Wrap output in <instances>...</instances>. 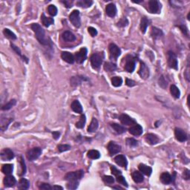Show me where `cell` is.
Masks as SVG:
<instances>
[{"mask_svg":"<svg viewBox=\"0 0 190 190\" xmlns=\"http://www.w3.org/2000/svg\"><path fill=\"white\" fill-rule=\"evenodd\" d=\"M30 28L35 34V37L38 42L42 45H51V42H48V40L45 37V32L43 28L37 23H33Z\"/></svg>","mask_w":190,"mask_h":190,"instance_id":"obj_1","label":"cell"},{"mask_svg":"<svg viewBox=\"0 0 190 190\" xmlns=\"http://www.w3.org/2000/svg\"><path fill=\"white\" fill-rule=\"evenodd\" d=\"M104 59L103 52L94 53L91 57V63L94 69H98L102 64Z\"/></svg>","mask_w":190,"mask_h":190,"instance_id":"obj_2","label":"cell"},{"mask_svg":"<svg viewBox=\"0 0 190 190\" xmlns=\"http://www.w3.org/2000/svg\"><path fill=\"white\" fill-rule=\"evenodd\" d=\"M126 59V63L124 66V69L126 71L129 72V73H132L135 69L136 66V60L131 55H128L125 58Z\"/></svg>","mask_w":190,"mask_h":190,"instance_id":"obj_3","label":"cell"},{"mask_svg":"<svg viewBox=\"0 0 190 190\" xmlns=\"http://www.w3.org/2000/svg\"><path fill=\"white\" fill-rule=\"evenodd\" d=\"M84 176V172L83 170H80L76 172H71L67 173L65 176V179L66 181H79L81 180Z\"/></svg>","mask_w":190,"mask_h":190,"instance_id":"obj_4","label":"cell"},{"mask_svg":"<svg viewBox=\"0 0 190 190\" xmlns=\"http://www.w3.org/2000/svg\"><path fill=\"white\" fill-rule=\"evenodd\" d=\"M167 62L169 66L171 69L177 70V69H178V67H177L178 66V62H177V57H176L175 54L171 51L167 52Z\"/></svg>","mask_w":190,"mask_h":190,"instance_id":"obj_5","label":"cell"},{"mask_svg":"<svg viewBox=\"0 0 190 190\" xmlns=\"http://www.w3.org/2000/svg\"><path fill=\"white\" fill-rule=\"evenodd\" d=\"M41 154L42 149L39 147H34L33 149L28 151L26 155H27L28 160H30V161H34V160H37V158L41 155Z\"/></svg>","mask_w":190,"mask_h":190,"instance_id":"obj_6","label":"cell"},{"mask_svg":"<svg viewBox=\"0 0 190 190\" xmlns=\"http://www.w3.org/2000/svg\"><path fill=\"white\" fill-rule=\"evenodd\" d=\"M69 19H70L71 23L74 27L80 28L81 25V21H80V11L77 10H74L71 12L69 15Z\"/></svg>","mask_w":190,"mask_h":190,"instance_id":"obj_7","label":"cell"},{"mask_svg":"<svg viewBox=\"0 0 190 190\" xmlns=\"http://www.w3.org/2000/svg\"><path fill=\"white\" fill-rule=\"evenodd\" d=\"M87 53H88V51H87L86 48H82L74 55V59L76 60V62L77 63H79V64L83 63V62H85V59H86Z\"/></svg>","mask_w":190,"mask_h":190,"instance_id":"obj_8","label":"cell"},{"mask_svg":"<svg viewBox=\"0 0 190 190\" xmlns=\"http://www.w3.org/2000/svg\"><path fill=\"white\" fill-rule=\"evenodd\" d=\"M109 52H110L111 59L117 60V58L121 54V50H120V48L117 45H115L114 43H111L109 46Z\"/></svg>","mask_w":190,"mask_h":190,"instance_id":"obj_9","label":"cell"},{"mask_svg":"<svg viewBox=\"0 0 190 190\" xmlns=\"http://www.w3.org/2000/svg\"><path fill=\"white\" fill-rule=\"evenodd\" d=\"M149 10L152 13H159L161 10V4L157 0H151L149 2Z\"/></svg>","mask_w":190,"mask_h":190,"instance_id":"obj_10","label":"cell"},{"mask_svg":"<svg viewBox=\"0 0 190 190\" xmlns=\"http://www.w3.org/2000/svg\"><path fill=\"white\" fill-rule=\"evenodd\" d=\"M107 149L109 150V154L111 155H116V154L119 153V152L121 151V146L118 144H117L115 142H113V141H111L109 142V143L108 144Z\"/></svg>","mask_w":190,"mask_h":190,"instance_id":"obj_11","label":"cell"},{"mask_svg":"<svg viewBox=\"0 0 190 190\" xmlns=\"http://www.w3.org/2000/svg\"><path fill=\"white\" fill-rule=\"evenodd\" d=\"M174 135L179 142H184L187 140V135L185 131L180 128H175L174 129Z\"/></svg>","mask_w":190,"mask_h":190,"instance_id":"obj_12","label":"cell"},{"mask_svg":"<svg viewBox=\"0 0 190 190\" xmlns=\"http://www.w3.org/2000/svg\"><path fill=\"white\" fill-rule=\"evenodd\" d=\"M138 73L141 78L144 80H146L149 77V70L144 62H141V67H140Z\"/></svg>","mask_w":190,"mask_h":190,"instance_id":"obj_13","label":"cell"},{"mask_svg":"<svg viewBox=\"0 0 190 190\" xmlns=\"http://www.w3.org/2000/svg\"><path fill=\"white\" fill-rule=\"evenodd\" d=\"M120 120L122 124L126 125V126H132V125L136 124L135 120L131 118L130 116L127 114H123L120 116Z\"/></svg>","mask_w":190,"mask_h":190,"instance_id":"obj_14","label":"cell"},{"mask_svg":"<svg viewBox=\"0 0 190 190\" xmlns=\"http://www.w3.org/2000/svg\"><path fill=\"white\" fill-rule=\"evenodd\" d=\"M14 158V154L10 149H5L1 152V158L3 161L11 160Z\"/></svg>","mask_w":190,"mask_h":190,"instance_id":"obj_15","label":"cell"},{"mask_svg":"<svg viewBox=\"0 0 190 190\" xmlns=\"http://www.w3.org/2000/svg\"><path fill=\"white\" fill-rule=\"evenodd\" d=\"M129 131L131 134L134 136H140L143 134V127L139 124H134V126H131V128L129 129Z\"/></svg>","mask_w":190,"mask_h":190,"instance_id":"obj_16","label":"cell"},{"mask_svg":"<svg viewBox=\"0 0 190 190\" xmlns=\"http://www.w3.org/2000/svg\"><path fill=\"white\" fill-rule=\"evenodd\" d=\"M117 7L115 6L114 3H110L105 7V12L106 14L110 17H114L117 14Z\"/></svg>","mask_w":190,"mask_h":190,"instance_id":"obj_17","label":"cell"},{"mask_svg":"<svg viewBox=\"0 0 190 190\" xmlns=\"http://www.w3.org/2000/svg\"><path fill=\"white\" fill-rule=\"evenodd\" d=\"M114 161L117 165H119V166H121V167L126 168L127 167V165H128L127 159H126V157L123 155H119L115 157Z\"/></svg>","mask_w":190,"mask_h":190,"instance_id":"obj_18","label":"cell"},{"mask_svg":"<svg viewBox=\"0 0 190 190\" xmlns=\"http://www.w3.org/2000/svg\"><path fill=\"white\" fill-rule=\"evenodd\" d=\"M61 57L65 62H68L69 64H73L74 62V56H73L72 54H71L70 52H68V51H63L61 54Z\"/></svg>","mask_w":190,"mask_h":190,"instance_id":"obj_19","label":"cell"},{"mask_svg":"<svg viewBox=\"0 0 190 190\" xmlns=\"http://www.w3.org/2000/svg\"><path fill=\"white\" fill-rule=\"evenodd\" d=\"M4 185L6 187H12L16 184V180L13 176L8 174L4 178Z\"/></svg>","mask_w":190,"mask_h":190,"instance_id":"obj_20","label":"cell"},{"mask_svg":"<svg viewBox=\"0 0 190 190\" xmlns=\"http://www.w3.org/2000/svg\"><path fill=\"white\" fill-rule=\"evenodd\" d=\"M145 139L146 142L150 145H155V144L158 143L159 142V138L157 135L155 134H147L145 137Z\"/></svg>","mask_w":190,"mask_h":190,"instance_id":"obj_21","label":"cell"},{"mask_svg":"<svg viewBox=\"0 0 190 190\" xmlns=\"http://www.w3.org/2000/svg\"><path fill=\"white\" fill-rule=\"evenodd\" d=\"M138 169L141 171V172H142L143 174H146L147 176H150L152 174V169L149 166H146L145 164H143V163H141V164L138 166Z\"/></svg>","mask_w":190,"mask_h":190,"instance_id":"obj_22","label":"cell"},{"mask_svg":"<svg viewBox=\"0 0 190 190\" xmlns=\"http://www.w3.org/2000/svg\"><path fill=\"white\" fill-rule=\"evenodd\" d=\"M62 37L63 40L66 42H73L76 40V37L74 36V34L69 30H66V31L62 33Z\"/></svg>","mask_w":190,"mask_h":190,"instance_id":"obj_23","label":"cell"},{"mask_svg":"<svg viewBox=\"0 0 190 190\" xmlns=\"http://www.w3.org/2000/svg\"><path fill=\"white\" fill-rule=\"evenodd\" d=\"M71 109L76 113L82 114L83 113V107L80 102L78 100H73L71 105Z\"/></svg>","mask_w":190,"mask_h":190,"instance_id":"obj_24","label":"cell"},{"mask_svg":"<svg viewBox=\"0 0 190 190\" xmlns=\"http://www.w3.org/2000/svg\"><path fill=\"white\" fill-rule=\"evenodd\" d=\"M131 177H132V179L134 180V182L138 183V184L142 183L144 180V177L143 176L142 173L138 171L133 172L132 174H131Z\"/></svg>","mask_w":190,"mask_h":190,"instance_id":"obj_25","label":"cell"},{"mask_svg":"<svg viewBox=\"0 0 190 190\" xmlns=\"http://www.w3.org/2000/svg\"><path fill=\"white\" fill-rule=\"evenodd\" d=\"M151 36L154 40H157V39L160 38L163 36V31L158 28L152 27V30H151Z\"/></svg>","mask_w":190,"mask_h":190,"instance_id":"obj_26","label":"cell"},{"mask_svg":"<svg viewBox=\"0 0 190 190\" xmlns=\"http://www.w3.org/2000/svg\"><path fill=\"white\" fill-rule=\"evenodd\" d=\"M41 20H42V24L44 25V26H45L46 28L49 27L51 25H53L54 23V19H53V18L47 17V16H45V15L44 14V13H42V14Z\"/></svg>","mask_w":190,"mask_h":190,"instance_id":"obj_27","label":"cell"},{"mask_svg":"<svg viewBox=\"0 0 190 190\" xmlns=\"http://www.w3.org/2000/svg\"><path fill=\"white\" fill-rule=\"evenodd\" d=\"M30 186V182L25 178H21L18 184V189H19L25 190L28 189Z\"/></svg>","mask_w":190,"mask_h":190,"instance_id":"obj_28","label":"cell"},{"mask_svg":"<svg viewBox=\"0 0 190 190\" xmlns=\"http://www.w3.org/2000/svg\"><path fill=\"white\" fill-rule=\"evenodd\" d=\"M149 23H150V21L147 19L146 16L142 17V19H141V32H142L143 34H145L146 33V31L147 30V28H148V26H149Z\"/></svg>","mask_w":190,"mask_h":190,"instance_id":"obj_29","label":"cell"},{"mask_svg":"<svg viewBox=\"0 0 190 190\" xmlns=\"http://www.w3.org/2000/svg\"><path fill=\"white\" fill-rule=\"evenodd\" d=\"M98 126H99V123H98L97 120L96 118H93L92 120H91V123H90L89 126H88V132L89 133L94 132V131L97 129Z\"/></svg>","mask_w":190,"mask_h":190,"instance_id":"obj_30","label":"cell"},{"mask_svg":"<svg viewBox=\"0 0 190 190\" xmlns=\"http://www.w3.org/2000/svg\"><path fill=\"white\" fill-rule=\"evenodd\" d=\"M160 181L163 184H170L172 182V177L168 172L162 173L160 175Z\"/></svg>","mask_w":190,"mask_h":190,"instance_id":"obj_31","label":"cell"},{"mask_svg":"<svg viewBox=\"0 0 190 190\" xmlns=\"http://www.w3.org/2000/svg\"><path fill=\"white\" fill-rule=\"evenodd\" d=\"M13 119L12 118L7 119V118H3V117H2V119H1V130H2V131H5V130L8 129V125L13 121Z\"/></svg>","mask_w":190,"mask_h":190,"instance_id":"obj_32","label":"cell"},{"mask_svg":"<svg viewBox=\"0 0 190 190\" xmlns=\"http://www.w3.org/2000/svg\"><path fill=\"white\" fill-rule=\"evenodd\" d=\"M93 1L91 0H80V1H77V5L79 7H81V8H89L92 5Z\"/></svg>","mask_w":190,"mask_h":190,"instance_id":"obj_33","label":"cell"},{"mask_svg":"<svg viewBox=\"0 0 190 190\" xmlns=\"http://www.w3.org/2000/svg\"><path fill=\"white\" fill-rule=\"evenodd\" d=\"M170 92H171L172 95L176 99H178L180 98V96H181V91L179 90V88H177L176 85H172L170 86Z\"/></svg>","mask_w":190,"mask_h":190,"instance_id":"obj_34","label":"cell"},{"mask_svg":"<svg viewBox=\"0 0 190 190\" xmlns=\"http://www.w3.org/2000/svg\"><path fill=\"white\" fill-rule=\"evenodd\" d=\"M83 80H85V79L83 77H72L71 79V84L73 86H77L81 84Z\"/></svg>","mask_w":190,"mask_h":190,"instance_id":"obj_35","label":"cell"},{"mask_svg":"<svg viewBox=\"0 0 190 190\" xmlns=\"http://www.w3.org/2000/svg\"><path fill=\"white\" fill-rule=\"evenodd\" d=\"M13 170V166L12 164H5L2 167V172L6 175L11 174Z\"/></svg>","mask_w":190,"mask_h":190,"instance_id":"obj_36","label":"cell"},{"mask_svg":"<svg viewBox=\"0 0 190 190\" xmlns=\"http://www.w3.org/2000/svg\"><path fill=\"white\" fill-rule=\"evenodd\" d=\"M111 126L114 129V131L118 134H123V133L126 132V128L123 126H120V125L117 124V123H112Z\"/></svg>","mask_w":190,"mask_h":190,"instance_id":"obj_37","label":"cell"},{"mask_svg":"<svg viewBox=\"0 0 190 190\" xmlns=\"http://www.w3.org/2000/svg\"><path fill=\"white\" fill-rule=\"evenodd\" d=\"M3 34H4V35H5V37H7V38L10 39V40H16V34H15L13 32H12L11 30H10V29H8V28H5V29H4Z\"/></svg>","mask_w":190,"mask_h":190,"instance_id":"obj_38","label":"cell"},{"mask_svg":"<svg viewBox=\"0 0 190 190\" xmlns=\"http://www.w3.org/2000/svg\"><path fill=\"white\" fill-rule=\"evenodd\" d=\"M112 83L114 87H120L123 84V79L120 77H114L112 78Z\"/></svg>","mask_w":190,"mask_h":190,"instance_id":"obj_39","label":"cell"},{"mask_svg":"<svg viewBox=\"0 0 190 190\" xmlns=\"http://www.w3.org/2000/svg\"><path fill=\"white\" fill-rule=\"evenodd\" d=\"M85 122H86V118H85V114H82L80 118V120L76 123V127L77 129H83L85 126Z\"/></svg>","mask_w":190,"mask_h":190,"instance_id":"obj_40","label":"cell"},{"mask_svg":"<svg viewBox=\"0 0 190 190\" xmlns=\"http://www.w3.org/2000/svg\"><path fill=\"white\" fill-rule=\"evenodd\" d=\"M88 157L93 160H96L100 158V154L97 150H90L88 152Z\"/></svg>","mask_w":190,"mask_h":190,"instance_id":"obj_41","label":"cell"},{"mask_svg":"<svg viewBox=\"0 0 190 190\" xmlns=\"http://www.w3.org/2000/svg\"><path fill=\"white\" fill-rule=\"evenodd\" d=\"M16 104V100H11V101H9L8 102H7L6 104H5V105H3L2 107V109L3 111H7V110H9V109H12V108Z\"/></svg>","mask_w":190,"mask_h":190,"instance_id":"obj_42","label":"cell"},{"mask_svg":"<svg viewBox=\"0 0 190 190\" xmlns=\"http://www.w3.org/2000/svg\"><path fill=\"white\" fill-rule=\"evenodd\" d=\"M116 69H117V66H115L114 63H112V62H105V65H104V69L106 71H114V70H116Z\"/></svg>","mask_w":190,"mask_h":190,"instance_id":"obj_43","label":"cell"},{"mask_svg":"<svg viewBox=\"0 0 190 190\" xmlns=\"http://www.w3.org/2000/svg\"><path fill=\"white\" fill-rule=\"evenodd\" d=\"M11 48H12V49L13 50V51H15V52L16 53V54H18L19 55V57H21L23 58V60H25V61L26 62H28V58H26L25 57V56H23V54H22V53H21V51H20V49H19V48H18L17 46H16V45H13V44H11Z\"/></svg>","mask_w":190,"mask_h":190,"instance_id":"obj_44","label":"cell"},{"mask_svg":"<svg viewBox=\"0 0 190 190\" xmlns=\"http://www.w3.org/2000/svg\"><path fill=\"white\" fill-rule=\"evenodd\" d=\"M48 11L51 16H54L57 14L58 10H57V8L55 5H51L48 7Z\"/></svg>","mask_w":190,"mask_h":190,"instance_id":"obj_45","label":"cell"},{"mask_svg":"<svg viewBox=\"0 0 190 190\" xmlns=\"http://www.w3.org/2000/svg\"><path fill=\"white\" fill-rule=\"evenodd\" d=\"M79 183L77 181H69V184H67V188L69 189H76L78 187Z\"/></svg>","mask_w":190,"mask_h":190,"instance_id":"obj_46","label":"cell"},{"mask_svg":"<svg viewBox=\"0 0 190 190\" xmlns=\"http://www.w3.org/2000/svg\"><path fill=\"white\" fill-rule=\"evenodd\" d=\"M58 151L59 152H63L69 151L71 149V146L68 145V144H63V145H59L57 146Z\"/></svg>","mask_w":190,"mask_h":190,"instance_id":"obj_47","label":"cell"},{"mask_svg":"<svg viewBox=\"0 0 190 190\" xmlns=\"http://www.w3.org/2000/svg\"><path fill=\"white\" fill-rule=\"evenodd\" d=\"M117 181L119 183V184H121V185L124 186L126 187H128V184H127V182H126V179H125V177H123V176H122L121 174L117 176Z\"/></svg>","mask_w":190,"mask_h":190,"instance_id":"obj_48","label":"cell"},{"mask_svg":"<svg viewBox=\"0 0 190 190\" xmlns=\"http://www.w3.org/2000/svg\"><path fill=\"white\" fill-rule=\"evenodd\" d=\"M126 143L131 147L137 146L138 145V142L136 140H134V138H127L126 139Z\"/></svg>","mask_w":190,"mask_h":190,"instance_id":"obj_49","label":"cell"},{"mask_svg":"<svg viewBox=\"0 0 190 190\" xmlns=\"http://www.w3.org/2000/svg\"><path fill=\"white\" fill-rule=\"evenodd\" d=\"M128 24H129L128 19H126V17H123L119 21L118 23H117V26L120 28H123V27H126V25H128Z\"/></svg>","mask_w":190,"mask_h":190,"instance_id":"obj_50","label":"cell"},{"mask_svg":"<svg viewBox=\"0 0 190 190\" xmlns=\"http://www.w3.org/2000/svg\"><path fill=\"white\" fill-rule=\"evenodd\" d=\"M102 181L106 184H114V179L112 176L109 175H105L102 177Z\"/></svg>","mask_w":190,"mask_h":190,"instance_id":"obj_51","label":"cell"},{"mask_svg":"<svg viewBox=\"0 0 190 190\" xmlns=\"http://www.w3.org/2000/svg\"><path fill=\"white\" fill-rule=\"evenodd\" d=\"M20 164L21 167H22V170H21V173L19 174V175H24L26 172V167H25V163L24 160H23V157L20 158Z\"/></svg>","mask_w":190,"mask_h":190,"instance_id":"obj_52","label":"cell"},{"mask_svg":"<svg viewBox=\"0 0 190 190\" xmlns=\"http://www.w3.org/2000/svg\"><path fill=\"white\" fill-rule=\"evenodd\" d=\"M159 85L163 88H166V87H167L168 83L167 81H166V78H165L163 76H162V77L160 78V80H159Z\"/></svg>","mask_w":190,"mask_h":190,"instance_id":"obj_53","label":"cell"},{"mask_svg":"<svg viewBox=\"0 0 190 190\" xmlns=\"http://www.w3.org/2000/svg\"><path fill=\"white\" fill-rule=\"evenodd\" d=\"M39 189L42 190H50V189H52V187H51L48 184L42 183V184H41L40 186H39Z\"/></svg>","mask_w":190,"mask_h":190,"instance_id":"obj_54","label":"cell"},{"mask_svg":"<svg viewBox=\"0 0 190 190\" xmlns=\"http://www.w3.org/2000/svg\"><path fill=\"white\" fill-rule=\"evenodd\" d=\"M88 33L90 34V35L93 37H96V36L97 35V30L96 29L93 27H88Z\"/></svg>","mask_w":190,"mask_h":190,"instance_id":"obj_55","label":"cell"},{"mask_svg":"<svg viewBox=\"0 0 190 190\" xmlns=\"http://www.w3.org/2000/svg\"><path fill=\"white\" fill-rule=\"evenodd\" d=\"M111 171H112V174H113L114 175L116 176V177L120 175V174H121V172H120V170H117V168L115 167V166H112V167H111Z\"/></svg>","mask_w":190,"mask_h":190,"instance_id":"obj_56","label":"cell"},{"mask_svg":"<svg viewBox=\"0 0 190 190\" xmlns=\"http://www.w3.org/2000/svg\"><path fill=\"white\" fill-rule=\"evenodd\" d=\"M178 27H179V28L181 30V31L183 32V34H184V35H186L188 37L189 34H188V29H187V28L186 27L185 25H179Z\"/></svg>","mask_w":190,"mask_h":190,"instance_id":"obj_57","label":"cell"},{"mask_svg":"<svg viewBox=\"0 0 190 190\" xmlns=\"http://www.w3.org/2000/svg\"><path fill=\"white\" fill-rule=\"evenodd\" d=\"M126 83L129 87H133L136 85L135 82L132 80H130V79H126Z\"/></svg>","mask_w":190,"mask_h":190,"instance_id":"obj_58","label":"cell"},{"mask_svg":"<svg viewBox=\"0 0 190 190\" xmlns=\"http://www.w3.org/2000/svg\"><path fill=\"white\" fill-rule=\"evenodd\" d=\"M183 176H184V179L185 180H189V179L190 178V172L189 170H185L184 172V174H183Z\"/></svg>","mask_w":190,"mask_h":190,"instance_id":"obj_59","label":"cell"},{"mask_svg":"<svg viewBox=\"0 0 190 190\" xmlns=\"http://www.w3.org/2000/svg\"><path fill=\"white\" fill-rule=\"evenodd\" d=\"M52 135H53V138H54L55 140H58L59 138V137H60V132L59 131H54V132H52Z\"/></svg>","mask_w":190,"mask_h":190,"instance_id":"obj_60","label":"cell"},{"mask_svg":"<svg viewBox=\"0 0 190 190\" xmlns=\"http://www.w3.org/2000/svg\"><path fill=\"white\" fill-rule=\"evenodd\" d=\"M62 2L65 4L66 7H67V8H70L71 7H72V2H71V1H66V2Z\"/></svg>","mask_w":190,"mask_h":190,"instance_id":"obj_61","label":"cell"},{"mask_svg":"<svg viewBox=\"0 0 190 190\" xmlns=\"http://www.w3.org/2000/svg\"><path fill=\"white\" fill-rule=\"evenodd\" d=\"M52 189H63L62 186H52Z\"/></svg>","mask_w":190,"mask_h":190,"instance_id":"obj_62","label":"cell"},{"mask_svg":"<svg viewBox=\"0 0 190 190\" xmlns=\"http://www.w3.org/2000/svg\"><path fill=\"white\" fill-rule=\"evenodd\" d=\"M114 189H122L121 187H120V186H115V187H114Z\"/></svg>","mask_w":190,"mask_h":190,"instance_id":"obj_63","label":"cell"},{"mask_svg":"<svg viewBox=\"0 0 190 190\" xmlns=\"http://www.w3.org/2000/svg\"><path fill=\"white\" fill-rule=\"evenodd\" d=\"M187 17H188V19H189V14H188V16H187Z\"/></svg>","mask_w":190,"mask_h":190,"instance_id":"obj_64","label":"cell"}]
</instances>
